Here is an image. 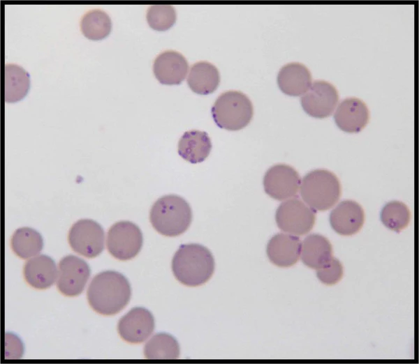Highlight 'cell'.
Returning <instances> with one entry per match:
<instances>
[{
	"label": "cell",
	"mask_w": 419,
	"mask_h": 364,
	"mask_svg": "<svg viewBox=\"0 0 419 364\" xmlns=\"http://www.w3.org/2000/svg\"><path fill=\"white\" fill-rule=\"evenodd\" d=\"M131 286L120 273L106 271L96 275L87 289L89 304L103 315H113L122 310L131 298Z\"/></svg>",
	"instance_id": "6da1fadb"
},
{
	"label": "cell",
	"mask_w": 419,
	"mask_h": 364,
	"mask_svg": "<svg viewBox=\"0 0 419 364\" xmlns=\"http://www.w3.org/2000/svg\"><path fill=\"white\" fill-rule=\"evenodd\" d=\"M172 269L177 280L183 285L199 286L213 274L214 259L206 247L197 243L184 244L172 258Z\"/></svg>",
	"instance_id": "7a4b0ae2"
},
{
	"label": "cell",
	"mask_w": 419,
	"mask_h": 364,
	"mask_svg": "<svg viewBox=\"0 0 419 364\" xmlns=\"http://www.w3.org/2000/svg\"><path fill=\"white\" fill-rule=\"evenodd\" d=\"M149 220L153 227L166 236H177L185 232L192 220L191 208L182 197L168 195L152 205Z\"/></svg>",
	"instance_id": "3957f363"
},
{
	"label": "cell",
	"mask_w": 419,
	"mask_h": 364,
	"mask_svg": "<svg viewBox=\"0 0 419 364\" xmlns=\"http://www.w3.org/2000/svg\"><path fill=\"white\" fill-rule=\"evenodd\" d=\"M341 185L332 172L316 169L309 172L300 183V195L312 209L325 211L332 208L341 195Z\"/></svg>",
	"instance_id": "277c9868"
},
{
	"label": "cell",
	"mask_w": 419,
	"mask_h": 364,
	"mask_svg": "<svg viewBox=\"0 0 419 364\" xmlns=\"http://www.w3.org/2000/svg\"><path fill=\"white\" fill-rule=\"evenodd\" d=\"M216 124L221 128L235 131L247 126L253 114L249 98L237 91H228L221 94L212 107Z\"/></svg>",
	"instance_id": "5b68a950"
},
{
	"label": "cell",
	"mask_w": 419,
	"mask_h": 364,
	"mask_svg": "<svg viewBox=\"0 0 419 364\" xmlns=\"http://www.w3.org/2000/svg\"><path fill=\"white\" fill-rule=\"evenodd\" d=\"M106 245L108 252L116 259H131L138 255L142 248V232L131 222H117L108 232Z\"/></svg>",
	"instance_id": "8992f818"
},
{
	"label": "cell",
	"mask_w": 419,
	"mask_h": 364,
	"mask_svg": "<svg viewBox=\"0 0 419 364\" xmlns=\"http://www.w3.org/2000/svg\"><path fill=\"white\" fill-rule=\"evenodd\" d=\"M278 227L292 235L302 236L309 232L315 223L312 208L297 198L281 203L276 212Z\"/></svg>",
	"instance_id": "52a82bcc"
},
{
	"label": "cell",
	"mask_w": 419,
	"mask_h": 364,
	"mask_svg": "<svg viewBox=\"0 0 419 364\" xmlns=\"http://www.w3.org/2000/svg\"><path fill=\"white\" fill-rule=\"evenodd\" d=\"M68 238L75 252L88 258L98 256L104 248V231L98 223L90 219L74 223Z\"/></svg>",
	"instance_id": "ba28073f"
},
{
	"label": "cell",
	"mask_w": 419,
	"mask_h": 364,
	"mask_svg": "<svg viewBox=\"0 0 419 364\" xmlns=\"http://www.w3.org/2000/svg\"><path fill=\"white\" fill-rule=\"evenodd\" d=\"M301 181L292 167L278 164L270 167L263 178L265 192L274 199L282 201L297 195Z\"/></svg>",
	"instance_id": "9c48e42d"
},
{
	"label": "cell",
	"mask_w": 419,
	"mask_h": 364,
	"mask_svg": "<svg viewBox=\"0 0 419 364\" xmlns=\"http://www.w3.org/2000/svg\"><path fill=\"white\" fill-rule=\"evenodd\" d=\"M89 275L90 268L84 260L67 255L59 263L57 287L66 296H78L83 291Z\"/></svg>",
	"instance_id": "30bf717a"
},
{
	"label": "cell",
	"mask_w": 419,
	"mask_h": 364,
	"mask_svg": "<svg viewBox=\"0 0 419 364\" xmlns=\"http://www.w3.org/2000/svg\"><path fill=\"white\" fill-rule=\"evenodd\" d=\"M338 100V92L332 84L318 80L302 96L301 105L309 116L323 119L332 114Z\"/></svg>",
	"instance_id": "8fae6325"
},
{
	"label": "cell",
	"mask_w": 419,
	"mask_h": 364,
	"mask_svg": "<svg viewBox=\"0 0 419 364\" xmlns=\"http://www.w3.org/2000/svg\"><path fill=\"white\" fill-rule=\"evenodd\" d=\"M154 328V319L152 313L141 307L132 308L122 317L117 325L121 338L133 344L146 340Z\"/></svg>",
	"instance_id": "7c38bea8"
},
{
	"label": "cell",
	"mask_w": 419,
	"mask_h": 364,
	"mask_svg": "<svg viewBox=\"0 0 419 364\" xmlns=\"http://www.w3.org/2000/svg\"><path fill=\"white\" fill-rule=\"evenodd\" d=\"M189 70L186 58L179 52L167 50L155 59L153 71L159 82L163 84H179Z\"/></svg>",
	"instance_id": "4fadbf2b"
},
{
	"label": "cell",
	"mask_w": 419,
	"mask_h": 364,
	"mask_svg": "<svg viewBox=\"0 0 419 364\" xmlns=\"http://www.w3.org/2000/svg\"><path fill=\"white\" fill-rule=\"evenodd\" d=\"M337 126L346 132H358L367 124L369 112L366 104L356 98H346L337 107L335 115Z\"/></svg>",
	"instance_id": "5bb4252c"
},
{
	"label": "cell",
	"mask_w": 419,
	"mask_h": 364,
	"mask_svg": "<svg viewBox=\"0 0 419 364\" xmlns=\"http://www.w3.org/2000/svg\"><path fill=\"white\" fill-rule=\"evenodd\" d=\"M365 213L361 206L352 200L340 202L330 213L332 229L343 236L356 234L362 227Z\"/></svg>",
	"instance_id": "9a60e30c"
},
{
	"label": "cell",
	"mask_w": 419,
	"mask_h": 364,
	"mask_svg": "<svg viewBox=\"0 0 419 364\" xmlns=\"http://www.w3.org/2000/svg\"><path fill=\"white\" fill-rule=\"evenodd\" d=\"M302 243L297 236L279 233L271 238L267 255L272 263L279 267L294 265L300 256Z\"/></svg>",
	"instance_id": "2e32d148"
},
{
	"label": "cell",
	"mask_w": 419,
	"mask_h": 364,
	"mask_svg": "<svg viewBox=\"0 0 419 364\" xmlns=\"http://www.w3.org/2000/svg\"><path fill=\"white\" fill-rule=\"evenodd\" d=\"M23 273L27 283L39 289L50 287L58 276L54 261L44 255L29 259L24 264Z\"/></svg>",
	"instance_id": "e0dca14e"
},
{
	"label": "cell",
	"mask_w": 419,
	"mask_h": 364,
	"mask_svg": "<svg viewBox=\"0 0 419 364\" xmlns=\"http://www.w3.org/2000/svg\"><path fill=\"white\" fill-rule=\"evenodd\" d=\"M277 83L279 89L285 94L299 96L309 89L311 76L304 65L297 62L291 63L280 69Z\"/></svg>",
	"instance_id": "ac0fdd59"
},
{
	"label": "cell",
	"mask_w": 419,
	"mask_h": 364,
	"mask_svg": "<svg viewBox=\"0 0 419 364\" xmlns=\"http://www.w3.org/2000/svg\"><path fill=\"white\" fill-rule=\"evenodd\" d=\"M211 149L212 142L208 134L197 130L185 132L178 142L179 155L193 164L203 162Z\"/></svg>",
	"instance_id": "d6986e66"
},
{
	"label": "cell",
	"mask_w": 419,
	"mask_h": 364,
	"mask_svg": "<svg viewBox=\"0 0 419 364\" xmlns=\"http://www.w3.org/2000/svg\"><path fill=\"white\" fill-rule=\"evenodd\" d=\"M332 248L330 242L320 234H310L301 245V259L308 267L318 269L331 259Z\"/></svg>",
	"instance_id": "ffe728a7"
},
{
	"label": "cell",
	"mask_w": 419,
	"mask_h": 364,
	"mask_svg": "<svg viewBox=\"0 0 419 364\" xmlns=\"http://www.w3.org/2000/svg\"><path fill=\"white\" fill-rule=\"evenodd\" d=\"M220 82L218 69L211 63L199 61L190 69L187 83L190 89L200 95L213 93Z\"/></svg>",
	"instance_id": "44dd1931"
},
{
	"label": "cell",
	"mask_w": 419,
	"mask_h": 364,
	"mask_svg": "<svg viewBox=\"0 0 419 364\" xmlns=\"http://www.w3.org/2000/svg\"><path fill=\"white\" fill-rule=\"evenodd\" d=\"M29 75L16 64H6L4 67V100L15 103L22 100L29 89Z\"/></svg>",
	"instance_id": "7402d4cb"
},
{
	"label": "cell",
	"mask_w": 419,
	"mask_h": 364,
	"mask_svg": "<svg viewBox=\"0 0 419 364\" xmlns=\"http://www.w3.org/2000/svg\"><path fill=\"white\" fill-rule=\"evenodd\" d=\"M10 245L13 252L22 259H27L38 255L43 248L41 235L29 227L17 229L13 234Z\"/></svg>",
	"instance_id": "603a6c76"
},
{
	"label": "cell",
	"mask_w": 419,
	"mask_h": 364,
	"mask_svg": "<svg viewBox=\"0 0 419 364\" xmlns=\"http://www.w3.org/2000/svg\"><path fill=\"white\" fill-rule=\"evenodd\" d=\"M80 29L86 38L98 40L105 38L110 33L112 22L106 13L94 9L84 15L80 22Z\"/></svg>",
	"instance_id": "cb8c5ba5"
},
{
	"label": "cell",
	"mask_w": 419,
	"mask_h": 364,
	"mask_svg": "<svg viewBox=\"0 0 419 364\" xmlns=\"http://www.w3.org/2000/svg\"><path fill=\"white\" fill-rule=\"evenodd\" d=\"M144 354L149 359H175L179 355V346L170 335L157 333L146 343Z\"/></svg>",
	"instance_id": "d4e9b609"
},
{
	"label": "cell",
	"mask_w": 419,
	"mask_h": 364,
	"mask_svg": "<svg viewBox=\"0 0 419 364\" xmlns=\"http://www.w3.org/2000/svg\"><path fill=\"white\" fill-rule=\"evenodd\" d=\"M411 213L406 204L399 201L387 203L381 212L383 224L391 230L399 232L410 222Z\"/></svg>",
	"instance_id": "484cf974"
},
{
	"label": "cell",
	"mask_w": 419,
	"mask_h": 364,
	"mask_svg": "<svg viewBox=\"0 0 419 364\" xmlns=\"http://www.w3.org/2000/svg\"><path fill=\"white\" fill-rule=\"evenodd\" d=\"M176 18V12L170 5H152L147 13L148 24L159 31L170 29L175 24Z\"/></svg>",
	"instance_id": "4316f807"
},
{
	"label": "cell",
	"mask_w": 419,
	"mask_h": 364,
	"mask_svg": "<svg viewBox=\"0 0 419 364\" xmlns=\"http://www.w3.org/2000/svg\"><path fill=\"white\" fill-rule=\"evenodd\" d=\"M317 277L325 285H332L338 282L343 275V266L335 257L331 259L323 266L317 269Z\"/></svg>",
	"instance_id": "83f0119b"
}]
</instances>
